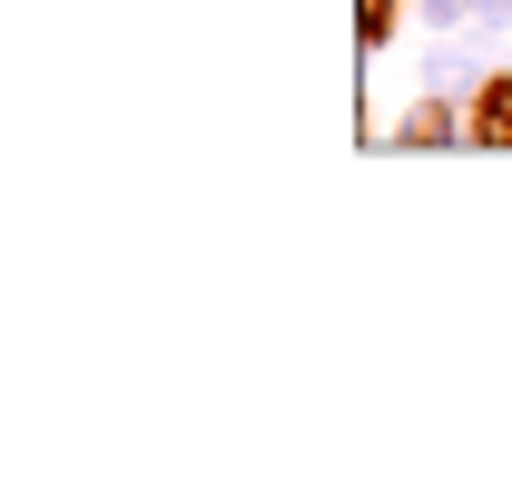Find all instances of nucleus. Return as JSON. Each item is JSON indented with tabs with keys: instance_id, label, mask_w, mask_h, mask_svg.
Returning a JSON list of instances; mask_svg holds the SVG:
<instances>
[{
	"instance_id": "nucleus-3",
	"label": "nucleus",
	"mask_w": 512,
	"mask_h": 492,
	"mask_svg": "<svg viewBox=\"0 0 512 492\" xmlns=\"http://www.w3.org/2000/svg\"><path fill=\"white\" fill-rule=\"evenodd\" d=\"M404 30H424V40H463V30H473V0H404Z\"/></svg>"
},
{
	"instance_id": "nucleus-2",
	"label": "nucleus",
	"mask_w": 512,
	"mask_h": 492,
	"mask_svg": "<svg viewBox=\"0 0 512 492\" xmlns=\"http://www.w3.org/2000/svg\"><path fill=\"white\" fill-rule=\"evenodd\" d=\"M473 119V148H512V69H483V89L463 99Z\"/></svg>"
},
{
	"instance_id": "nucleus-4",
	"label": "nucleus",
	"mask_w": 512,
	"mask_h": 492,
	"mask_svg": "<svg viewBox=\"0 0 512 492\" xmlns=\"http://www.w3.org/2000/svg\"><path fill=\"white\" fill-rule=\"evenodd\" d=\"M355 40L365 50H394L404 40V0H355Z\"/></svg>"
},
{
	"instance_id": "nucleus-5",
	"label": "nucleus",
	"mask_w": 512,
	"mask_h": 492,
	"mask_svg": "<svg viewBox=\"0 0 512 492\" xmlns=\"http://www.w3.org/2000/svg\"><path fill=\"white\" fill-rule=\"evenodd\" d=\"M473 30H483V40H503V30H512V0H473Z\"/></svg>"
},
{
	"instance_id": "nucleus-1",
	"label": "nucleus",
	"mask_w": 512,
	"mask_h": 492,
	"mask_svg": "<svg viewBox=\"0 0 512 492\" xmlns=\"http://www.w3.org/2000/svg\"><path fill=\"white\" fill-rule=\"evenodd\" d=\"M375 148H473V119H463L453 89H424L394 128H375Z\"/></svg>"
}]
</instances>
